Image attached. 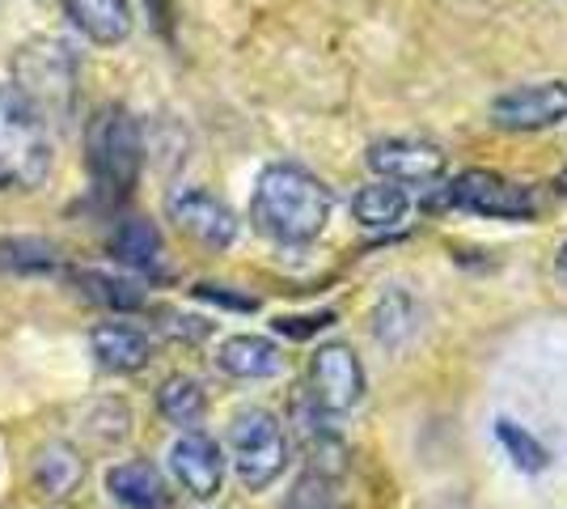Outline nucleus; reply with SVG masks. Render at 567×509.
<instances>
[{
	"mask_svg": "<svg viewBox=\"0 0 567 509\" xmlns=\"http://www.w3.org/2000/svg\"><path fill=\"white\" fill-rule=\"evenodd\" d=\"M334 213L331 187L292 162H271L255 179L250 195V221L262 238L276 246H309L322 238L327 221Z\"/></svg>",
	"mask_w": 567,
	"mask_h": 509,
	"instance_id": "obj_1",
	"label": "nucleus"
},
{
	"mask_svg": "<svg viewBox=\"0 0 567 509\" xmlns=\"http://www.w3.org/2000/svg\"><path fill=\"white\" fill-rule=\"evenodd\" d=\"M51 162V120L13 81H0V187L34 192L48 183Z\"/></svg>",
	"mask_w": 567,
	"mask_h": 509,
	"instance_id": "obj_2",
	"label": "nucleus"
},
{
	"mask_svg": "<svg viewBox=\"0 0 567 509\" xmlns=\"http://www.w3.org/2000/svg\"><path fill=\"white\" fill-rule=\"evenodd\" d=\"M85 162L94 174V187L102 200L123 204L127 195L136 192L144 166V136L141 120L127 106H102L90 128H85Z\"/></svg>",
	"mask_w": 567,
	"mask_h": 509,
	"instance_id": "obj_3",
	"label": "nucleus"
},
{
	"mask_svg": "<svg viewBox=\"0 0 567 509\" xmlns=\"http://www.w3.org/2000/svg\"><path fill=\"white\" fill-rule=\"evenodd\" d=\"M76 51L64 43V39H30L18 48L13 55V85L22 90L43 115H64L72 111V94H76Z\"/></svg>",
	"mask_w": 567,
	"mask_h": 509,
	"instance_id": "obj_4",
	"label": "nucleus"
},
{
	"mask_svg": "<svg viewBox=\"0 0 567 509\" xmlns=\"http://www.w3.org/2000/svg\"><path fill=\"white\" fill-rule=\"evenodd\" d=\"M229 459H234L237 480L250 492L276 485L288 467V434L280 416L267 408H241L229 420Z\"/></svg>",
	"mask_w": 567,
	"mask_h": 509,
	"instance_id": "obj_5",
	"label": "nucleus"
},
{
	"mask_svg": "<svg viewBox=\"0 0 567 509\" xmlns=\"http://www.w3.org/2000/svg\"><path fill=\"white\" fill-rule=\"evenodd\" d=\"M441 204L474 213L487 221H534L538 217V192L529 183L504 179L496 170H462L453 174L441 192Z\"/></svg>",
	"mask_w": 567,
	"mask_h": 509,
	"instance_id": "obj_6",
	"label": "nucleus"
},
{
	"mask_svg": "<svg viewBox=\"0 0 567 509\" xmlns=\"http://www.w3.org/2000/svg\"><path fill=\"white\" fill-rule=\"evenodd\" d=\"M364 399V365L352 344L331 339L309 357V404L322 416H348Z\"/></svg>",
	"mask_w": 567,
	"mask_h": 509,
	"instance_id": "obj_7",
	"label": "nucleus"
},
{
	"mask_svg": "<svg viewBox=\"0 0 567 509\" xmlns=\"http://www.w3.org/2000/svg\"><path fill=\"white\" fill-rule=\"evenodd\" d=\"M369 170L381 183H399V187H432L450 174V153L432 145L424 136H385L373 141L364 153Z\"/></svg>",
	"mask_w": 567,
	"mask_h": 509,
	"instance_id": "obj_8",
	"label": "nucleus"
},
{
	"mask_svg": "<svg viewBox=\"0 0 567 509\" xmlns=\"http://www.w3.org/2000/svg\"><path fill=\"white\" fill-rule=\"evenodd\" d=\"M487 120L499 132H546L567 120V81H525L492 98Z\"/></svg>",
	"mask_w": 567,
	"mask_h": 509,
	"instance_id": "obj_9",
	"label": "nucleus"
},
{
	"mask_svg": "<svg viewBox=\"0 0 567 509\" xmlns=\"http://www.w3.org/2000/svg\"><path fill=\"white\" fill-rule=\"evenodd\" d=\"M166 213L187 238H195V243L208 246V251H229L237 243V213L220 195L204 192V187H178V192H169Z\"/></svg>",
	"mask_w": 567,
	"mask_h": 509,
	"instance_id": "obj_10",
	"label": "nucleus"
},
{
	"mask_svg": "<svg viewBox=\"0 0 567 509\" xmlns=\"http://www.w3.org/2000/svg\"><path fill=\"white\" fill-rule=\"evenodd\" d=\"M169 471H174V480L187 488L190 497L213 501L220 485H225V455H220V446L208 434L187 429L183 437H174V446H169Z\"/></svg>",
	"mask_w": 567,
	"mask_h": 509,
	"instance_id": "obj_11",
	"label": "nucleus"
},
{
	"mask_svg": "<svg viewBox=\"0 0 567 509\" xmlns=\"http://www.w3.org/2000/svg\"><path fill=\"white\" fill-rule=\"evenodd\" d=\"M90 353L111 374H136L153 357V339L144 327H132V323H102L90 332Z\"/></svg>",
	"mask_w": 567,
	"mask_h": 509,
	"instance_id": "obj_12",
	"label": "nucleus"
},
{
	"mask_svg": "<svg viewBox=\"0 0 567 509\" xmlns=\"http://www.w3.org/2000/svg\"><path fill=\"white\" fill-rule=\"evenodd\" d=\"M111 255L144 276H166V243L148 217H123L111 234Z\"/></svg>",
	"mask_w": 567,
	"mask_h": 509,
	"instance_id": "obj_13",
	"label": "nucleus"
},
{
	"mask_svg": "<svg viewBox=\"0 0 567 509\" xmlns=\"http://www.w3.org/2000/svg\"><path fill=\"white\" fill-rule=\"evenodd\" d=\"M69 22L97 48H115L132 34V4L127 0H60Z\"/></svg>",
	"mask_w": 567,
	"mask_h": 509,
	"instance_id": "obj_14",
	"label": "nucleus"
},
{
	"mask_svg": "<svg viewBox=\"0 0 567 509\" xmlns=\"http://www.w3.org/2000/svg\"><path fill=\"white\" fill-rule=\"evenodd\" d=\"M216 365L241 378V383H259V378H276L284 369V353L276 339L267 336H229L216 348Z\"/></svg>",
	"mask_w": 567,
	"mask_h": 509,
	"instance_id": "obj_15",
	"label": "nucleus"
},
{
	"mask_svg": "<svg viewBox=\"0 0 567 509\" xmlns=\"http://www.w3.org/2000/svg\"><path fill=\"white\" fill-rule=\"evenodd\" d=\"M106 488L123 509H169V485L153 462H118L106 471Z\"/></svg>",
	"mask_w": 567,
	"mask_h": 509,
	"instance_id": "obj_16",
	"label": "nucleus"
},
{
	"mask_svg": "<svg viewBox=\"0 0 567 509\" xmlns=\"http://www.w3.org/2000/svg\"><path fill=\"white\" fill-rule=\"evenodd\" d=\"M411 208H415L411 192L399 187V183H381V179L364 183L352 195V213L364 230H399L402 221L411 217Z\"/></svg>",
	"mask_w": 567,
	"mask_h": 509,
	"instance_id": "obj_17",
	"label": "nucleus"
},
{
	"mask_svg": "<svg viewBox=\"0 0 567 509\" xmlns=\"http://www.w3.org/2000/svg\"><path fill=\"white\" fill-rule=\"evenodd\" d=\"M81 480H85V459L76 455V446H69V441H48L39 450V459H34V488L43 497H51V501L72 497L81 488Z\"/></svg>",
	"mask_w": 567,
	"mask_h": 509,
	"instance_id": "obj_18",
	"label": "nucleus"
},
{
	"mask_svg": "<svg viewBox=\"0 0 567 509\" xmlns=\"http://www.w3.org/2000/svg\"><path fill=\"white\" fill-rule=\"evenodd\" d=\"M420 332V311H415V297L402 289L381 293V302L373 306V336L381 348H394L399 353L406 339H415Z\"/></svg>",
	"mask_w": 567,
	"mask_h": 509,
	"instance_id": "obj_19",
	"label": "nucleus"
},
{
	"mask_svg": "<svg viewBox=\"0 0 567 509\" xmlns=\"http://www.w3.org/2000/svg\"><path fill=\"white\" fill-rule=\"evenodd\" d=\"M157 413L187 434V429H195V425L204 420V413H208V395H204V387H199L190 374H174V378H166V383L157 387Z\"/></svg>",
	"mask_w": 567,
	"mask_h": 509,
	"instance_id": "obj_20",
	"label": "nucleus"
},
{
	"mask_svg": "<svg viewBox=\"0 0 567 509\" xmlns=\"http://www.w3.org/2000/svg\"><path fill=\"white\" fill-rule=\"evenodd\" d=\"M72 285L85 293L94 306H106V311H141L144 306V289L127 276H111V272H97V267H85V272H72Z\"/></svg>",
	"mask_w": 567,
	"mask_h": 509,
	"instance_id": "obj_21",
	"label": "nucleus"
},
{
	"mask_svg": "<svg viewBox=\"0 0 567 509\" xmlns=\"http://www.w3.org/2000/svg\"><path fill=\"white\" fill-rule=\"evenodd\" d=\"M60 267V246L48 238H0V272L13 276H43Z\"/></svg>",
	"mask_w": 567,
	"mask_h": 509,
	"instance_id": "obj_22",
	"label": "nucleus"
},
{
	"mask_svg": "<svg viewBox=\"0 0 567 509\" xmlns=\"http://www.w3.org/2000/svg\"><path fill=\"white\" fill-rule=\"evenodd\" d=\"M284 509H339V497H334V485L331 476H318V471H309L297 480V488L288 492V506Z\"/></svg>",
	"mask_w": 567,
	"mask_h": 509,
	"instance_id": "obj_23",
	"label": "nucleus"
},
{
	"mask_svg": "<svg viewBox=\"0 0 567 509\" xmlns=\"http://www.w3.org/2000/svg\"><path fill=\"white\" fill-rule=\"evenodd\" d=\"M496 434H499V441H504V446L513 450V459H517V467H520V462H525L529 471H538V467H546V450L538 446V441H534V437L525 434V429H517L513 420H499Z\"/></svg>",
	"mask_w": 567,
	"mask_h": 509,
	"instance_id": "obj_24",
	"label": "nucleus"
},
{
	"mask_svg": "<svg viewBox=\"0 0 567 509\" xmlns=\"http://www.w3.org/2000/svg\"><path fill=\"white\" fill-rule=\"evenodd\" d=\"M334 315L331 311H322V315H306V318H276V332H284V336L292 339H306L313 336V332H322V327H331Z\"/></svg>",
	"mask_w": 567,
	"mask_h": 509,
	"instance_id": "obj_25",
	"label": "nucleus"
},
{
	"mask_svg": "<svg viewBox=\"0 0 567 509\" xmlns=\"http://www.w3.org/2000/svg\"><path fill=\"white\" fill-rule=\"evenodd\" d=\"M195 297H204V302H216V306H229V311H255L259 302L255 297H241V293H229L225 285H199Z\"/></svg>",
	"mask_w": 567,
	"mask_h": 509,
	"instance_id": "obj_26",
	"label": "nucleus"
},
{
	"mask_svg": "<svg viewBox=\"0 0 567 509\" xmlns=\"http://www.w3.org/2000/svg\"><path fill=\"white\" fill-rule=\"evenodd\" d=\"M555 192H559V195H567V166L559 170V174H555Z\"/></svg>",
	"mask_w": 567,
	"mask_h": 509,
	"instance_id": "obj_27",
	"label": "nucleus"
},
{
	"mask_svg": "<svg viewBox=\"0 0 567 509\" xmlns=\"http://www.w3.org/2000/svg\"><path fill=\"white\" fill-rule=\"evenodd\" d=\"M559 264H564V267H567V243H564V251H559Z\"/></svg>",
	"mask_w": 567,
	"mask_h": 509,
	"instance_id": "obj_28",
	"label": "nucleus"
}]
</instances>
